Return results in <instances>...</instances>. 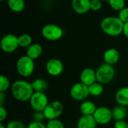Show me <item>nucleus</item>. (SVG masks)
I'll list each match as a JSON object with an SVG mask.
<instances>
[{
    "instance_id": "obj_2",
    "label": "nucleus",
    "mask_w": 128,
    "mask_h": 128,
    "mask_svg": "<svg viewBox=\"0 0 128 128\" xmlns=\"http://www.w3.org/2000/svg\"><path fill=\"white\" fill-rule=\"evenodd\" d=\"M124 22L118 16H106L100 22L102 32L111 37H116L123 33Z\"/></svg>"
},
{
    "instance_id": "obj_6",
    "label": "nucleus",
    "mask_w": 128,
    "mask_h": 128,
    "mask_svg": "<svg viewBox=\"0 0 128 128\" xmlns=\"http://www.w3.org/2000/svg\"><path fill=\"white\" fill-rule=\"evenodd\" d=\"M49 103L48 97L44 92H34L29 100L30 106L34 112H44Z\"/></svg>"
},
{
    "instance_id": "obj_27",
    "label": "nucleus",
    "mask_w": 128,
    "mask_h": 128,
    "mask_svg": "<svg viewBox=\"0 0 128 128\" xmlns=\"http://www.w3.org/2000/svg\"><path fill=\"white\" fill-rule=\"evenodd\" d=\"M6 128H27V127L24 124L23 122L20 121L13 120L7 124Z\"/></svg>"
},
{
    "instance_id": "obj_37",
    "label": "nucleus",
    "mask_w": 128,
    "mask_h": 128,
    "mask_svg": "<svg viewBox=\"0 0 128 128\" xmlns=\"http://www.w3.org/2000/svg\"><path fill=\"white\" fill-rule=\"evenodd\" d=\"M100 1H102V2H108L109 0H100Z\"/></svg>"
},
{
    "instance_id": "obj_22",
    "label": "nucleus",
    "mask_w": 128,
    "mask_h": 128,
    "mask_svg": "<svg viewBox=\"0 0 128 128\" xmlns=\"http://www.w3.org/2000/svg\"><path fill=\"white\" fill-rule=\"evenodd\" d=\"M88 91H89V94L91 96L99 97L103 94L104 91V85L97 81L88 86Z\"/></svg>"
},
{
    "instance_id": "obj_15",
    "label": "nucleus",
    "mask_w": 128,
    "mask_h": 128,
    "mask_svg": "<svg viewBox=\"0 0 128 128\" xmlns=\"http://www.w3.org/2000/svg\"><path fill=\"white\" fill-rule=\"evenodd\" d=\"M97 122L93 116H82L77 121V128H96Z\"/></svg>"
},
{
    "instance_id": "obj_28",
    "label": "nucleus",
    "mask_w": 128,
    "mask_h": 128,
    "mask_svg": "<svg viewBox=\"0 0 128 128\" xmlns=\"http://www.w3.org/2000/svg\"><path fill=\"white\" fill-rule=\"evenodd\" d=\"M102 8V1L90 0V8L93 11H98Z\"/></svg>"
},
{
    "instance_id": "obj_13",
    "label": "nucleus",
    "mask_w": 128,
    "mask_h": 128,
    "mask_svg": "<svg viewBox=\"0 0 128 128\" xmlns=\"http://www.w3.org/2000/svg\"><path fill=\"white\" fill-rule=\"evenodd\" d=\"M71 8L78 14L88 13L90 8V0H71Z\"/></svg>"
},
{
    "instance_id": "obj_18",
    "label": "nucleus",
    "mask_w": 128,
    "mask_h": 128,
    "mask_svg": "<svg viewBox=\"0 0 128 128\" xmlns=\"http://www.w3.org/2000/svg\"><path fill=\"white\" fill-rule=\"evenodd\" d=\"M43 52V47L39 44H32L26 50V56L33 60L38 59Z\"/></svg>"
},
{
    "instance_id": "obj_19",
    "label": "nucleus",
    "mask_w": 128,
    "mask_h": 128,
    "mask_svg": "<svg viewBox=\"0 0 128 128\" xmlns=\"http://www.w3.org/2000/svg\"><path fill=\"white\" fill-rule=\"evenodd\" d=\"M112 117L113 119L117 122V121H123L125 119L128 115V111L126 109V106H123L121 105H118L112 110Z\"/></svg>"
},
{
    "instance_id": "obj_23",
    "label": "nucleus",
    "mask_w": 128,
    "mask_h": 128,
    "mask_svg": "<svg viewBox=\"0 0 128 128\" xmlns=\"http://www.w3.org/2000/svg\"><path fill=\"white\" fill-rule=\"evenodd\" d=\"M19 46L22 48H28L32 44V38L28 34H22L18 37Z\"/></svg>"
},
{
    "instance_id": "obj_12",
    "label": "nucleus",
    "mask_w": 128,
    "mask_h": 128,
    "mask_svg": "<svg viewBox=\"0 0 128 128\" xmlns=\"http://www.w3.org/2000/svg\"><path fill=\"white\" fill-rule=\"evenodd\" d=\"M80 79L81 82L86 85L87 86H89L94 82H97L96 70L90 68H86L82 70Z\"/></svg>"
},
{
    "instance_id": "obj_16",
    "label": "nucleus",
    "mask_w": 128,
    "mask_h": 128,
    "mask_svg": "<svg viewBox=\"0 0 128 128\" xmlns=\"http://www.w3.org/2000/svg\"><path fill=\"white\" fill-rule=\"evenodd\" d=\"M116 101L118 105L123 106H128V86L119 88L116 93Z\"/></svg>"
},
{
    "instance_id": "obj_9",
    "label": "nucleus",
    "mask_w": 128,
    "mask_h": 128,
    "mask_svg": "<svg viewBox=\"0 0 128 128\" xmlns=\"http://www.w3.org/2000/svg\"><path fill=\"white\" fill-rule=\"evenodd\" d=\"M70 95L74 100L84 101L90 95L88 91V86L82 82H76L72 86L70 89Z\"/></svg>"
},
{
    "instance_id": "obj_5",
    "label": "nucleus",
    "mask_w": 128,
    "mask_h": 128,
    "mask_svg": "<svg viewBox=\"0 0 128 128\" xmlns=\"http://www.w3.org/2000/svg\"><path fill=\"white\" fill-rule=\"evenodd\" d=\"M41 34L46 40L50 41H56L62 38L64 32L59 26L53 23H50L45 25L42 28Z\"/></svg>"
},
{
    "instance_id": "obj_30",
    "label": "nucleus",
    "mask_w": 128,
    "mask_h": 128,
    "mask_svg": "<svg viewBox=\"0 0 128 128\" xmlns=\"http://www.w3.org/2000/svg\"><path fill=\"white\" fill-rule=\"evenodd\" d=\"M32 119L35 122H43L46 119V118L44 116V112H34L32 115Z\"/></svg>"
},
{
    "instance_id": "obj_4",
    "label": "nucleus",
    "mask_w": 128,
    "mask_h": 128,
    "mask_svg": "<svg viewBox=\"0 0 128 128\" xmlns=\"http://www.w3.org/2000/svg\"><path fill=\"white\" fill-rule=\"evenodd\" d=\"M116 75V70L113 65L106 63L102 64L96 70L97 81L100 83L105 85L111 82Z\"/></svg>"
},
{
    "instance_id": "obj_14",
    "label": "nucleus",
    "mask_w": 128,
    "mask_h": 128,
    "mask_svg": "<svg viewBox=\"0 0 128 128\" xmlns=\"http://www.w3.org/2000/svg\"><path fill=\"white\" fill-rule=\"evenodd\" d=\"M120 59V53L118 50L115 48H110L106 50L104 54V62L114 65L116 64Z\"/></svg>"
},
{
    "instance_id": "obj_36",
    "label": "nucleus",
    "mask_w": 128,
    "mask_h": 128,
    "mask_svg": "<svg viewBox=\"0 0 128 128\" xmlns=\"http://www.w3.org/2000/svg\"><path fill=\"white\" fill-rule=\"evenodd\" d=\"M0 128H6V126H4L2 123L0 124Z\"/></svg>"
},
{
    "instance_id": "obj_3",
    "label": "nucleus",
    "mask_w": 128,
    "mask_h": 128,
    "mask_svg": "<svg viewBox=\"0 0 128 128\" xmlns=\"http://www.w3.org/2000/svg\"><path fill=\"white\" fill-rule=\"evenodd\" d=\"M34 62L28 56H22L20 57L16 63V70L17 74L24 78H28L32 75L34 71Z\"/></svg>"
},
{
    "instance_id": "obj_26",
    "label": "nucleus",
    "mask_w": 128,
    "mask_h": 128,
    "mask_svg": "<svg viewBox=\"0 0 128 128\" xmlns=\"http://www.w3.org/2000/svg\"><path fill=\"white\" fill-rule=\"evenodd\" d=\"M46 126V128H65L63 122L58 118L48 121Z\"/></svg>"
},
{
    "instance_id": "obj_29",
    "label": "nucleus",
    "mask_w": 128,
    "mask_h": 128,
    "mask_svg": "<svg viewBox=\"0 0 128 128\" xmlns=\"http://www.w3.org/2000/svg\"><path fill=\"white\" fill-rule=\"evenodd\" d=\"M118 17L119 19L124 22H128V7H125L123 9H122L118 13Z\"/></svg>"
},
{
    "instance_id": "obj_33",
    "label": "nucleus",
    "mask_w": 128,
    "mask_h": 128,
    "mask_svg": "<svg viewBox=\"0 0 128 128\" xmlns=\"http://www.w3.org/2000/svg\"><path fill=\"white\" fill-rule=\"evenodd\" d=\"M114 128H128V124L124 121H117L114 124Z\"/></svg>"
},
{
    "instance_id": "obj_25",
    "label": "nucleus",
    "mask_w": 128,
    "mask_h": 128,
    "mask_svg": "<svg viewBox=\"0 0 128 128\" xmlns=\"http://www.w3.org/2000/svg\"><path fill=\"white\" fill-rule=\"evenodd\" d=\"M10 87H11V85H10V82L9 79L4 75H1L0 76V92H5Z\"/></svg>"
},
{
    "instance_id": "obj_31",
    "label": "nucleus",
    "mask_w": 128,
    "mask_h": 128,
    "mask_svg": "<svg viewBox=\"0 0 128 128\" xmlns=\"http://www.w3.org/2000/svg\"><path fill=\"white\" fill-rule=\"evenodd\" d=\"M27 128H46V126L43 122L32 121L28 124Z\"/></svg>"
},
{
    "instance_id": "obj_24",
    "label": "nucleus",
    "mask_w": 128,
    "mask_h": 128,
    "mask_svg": "<svg viewBox=\"0 0 128 128\" xmlns=\"http://www.w3.org/2000/svg\"><path fill=\"white\" fill-rule=\"evenodd\" d=\"M110 8L117 11H120L125 8V0H109L108 1Z\"/></svg>"
},
{
    "instance_id": "obj_20",
    "label": "nucleus",
    "mask_w": 128,
    "mask_h": 128,
    "mask_svg": "<svg viewBox=\"0 0 128 128\" xmlns=\"http://www.w3.org/2000/svg\"><path fill=\"white\" fill-rule=\"evenodd\" d=\"M8 6L11 11L20 13L25 9L26 3L24 0H8Z\"/></svg>"
},
{
    "instance_id": "obj_38",
    "label": "nucleus",
    "mask_w": 128,
    "mask_h": 128,
    "mask_svg": "<svg viewBox=\"0 0 128 128\" xmlns=\"http://www.w3.org/2000/svg\"><path fill=\"white\" fill-rule=\"evenodd\" d=\"M0 1H1V2H3V1H4V0H0Z\"/></svg>"
},
{
    "instance_id": "obj_39",
    "label": "nucleus",
    "mask_w": 128,
    "mask_h": 128,
    "mask_svg": "<svg viewBox=\"0 0 128 128\" xmlns=\"http://www.w3.org/2000/svg\"><path fill=\"white\" fill-rule=\"evenodd\" d=\"M49 1H53V0H49Z\"/></svg>"
},
{
    "instance_id": "obj_35",
    "label": "nucleus",
    "mask_w": 128,
    "mask_h": 128,
    "mask_svg": "<svg viewBox=\"0 0 128 128\" xmlns=\"http://www.w3.org/2000/svg\"><path fill=\"white\" fill-rule=\"evenodd\" d=\"M123 34L124 36L128 39V22L124 24V28H123Z\"/></svg>"
},
{
    "instance_id": "obj_17",
    "label": "nucleus",
    "mask_w": 128,
    "mask_h": 128,
    "mask_svg": "<svg viewBox=\"0 0 128 128\" xmlns=\"http://www.w3.org/2000/svg\"><path fill=\"white\" fill-rule=\"evenodd\" d=\"M97 108L94 102L86 100L81 103L80 110L82 116H93Z\"/></svg>"
},
{
    "instance_id": "obj_10",
    "label": "nucleus",
    "mask_w": 128,
    "mask_h": 128,
    "mask_svg": "<svg viewBox=\"0 0 128 128\" xmlns=\"http://www.w3.org/2000/svg\"><path fill=\"white\" fill-rule=\"evenodd\" d=\"M93 117L98 124L105 125L109 124L112 119H113L112 111L106 106H100L97 108Z\"/></svg>"
},
{
    "instance_id": "obj_32",
    "label": "nucleus",
    "mask_w": 128,
    "mask_h": 128,
    "mask_svg": "<svg viewBox=\"0 0 128 128\" xmlns=\"http://www.w3.org/2000/svg\"><path fill=\"white\" fill-rule=\"evenodd\" d=\"M8 116V112L6 109L3 106H0V122H3Z\"/></svg>"
},
{
    "instance_id": "obj_11",
    "label": "nucleus",
    "mask_w": 128,
    "mask_h": 128,
    "mask_svg": "<svg viewBox=\"0 0 128 128\" xmlns=\"http://www.w3.org/2000/svg\"><path fill=\"white\" fill-rule=\"evenodd\" d=\"M45 69L49 75L52 76H58L64 70V64L58 58H50L46 62Z\"/></svg>"
},
{
    "instance_id": "obj_7",
    "label": "nucleus",
    "mask_w": 128,
    "mask_h": 128,
    "mask_svg": "<svg viewBox=\"0 0 128 128\" xmlns=\"http://www.w3.org/2000/svg\"><path fill=\"white\" fill-rule=\"evenodd\" d=\"M63 104L58 100L50 102L44 110V114L46 120L58 119L63 113Z\"/></svg>"
},
{
    "instance_id": "obj_1",
    "label": "nucleus",
    "mask_w": 128,
    "mask_h": 128,
    "mask_svg": "<svg viewBox=\"0 0 128 128\" xmlns=\"http://www.w3.org/2000/svg\"><path fill=\"white\" fill-rule=\"evenodd\" d=\"M10 92L14 98L20 102L29 101L34 91L32 83L28 81L19 80L13 82Z\"/></svg>"
},
{
    "instance_id": "obj_34",
    "label": "nucleus",
    "mask_w": 128,
    "mask_h": 128,
    "mask_svg": "<svg viewBox=\"0 0 128 128\" xmlns=\"http://www.w3.org/2000/svg\"><path fill=\"white\" fill-rule=\"evenodd\" d=\"M5 98H6V96L4 94V92H0V106L4 105V103L5 101Z\"/></svg>"
},
{
    "instance_id": "obj_8",
    "label": "nucleus",
    "mask_w": 128,
    "mask_h": 128,
    "mask_svg": "<svg viewBox=\"0 0 128 128\" xmlns=\"http://www.w3.org/2000/svg\"><path fill=\"white\" fill-rule=\"evenodd\" d=\"M1 49L6 53H11L15 52L19 46L18 37L14 34H7L4 35L0 42Z\"/></svg>"
},
{
    "instance_id": "obj_21",
    "label": "nucleus",
    "mask_w": 128,
    "mask_h": 128,
    "mask_svg": "<svg viewBox=\"0 0 128 128\" xmlns=\"http://www.w3.org/2000/svg\"><path fill=\"white\" fill-rule=\"evenodd\" d=\"M33 89L36 92H45L48 88V82L46 80L42 78L35 79L32 82Z\"/></svg>"
}]
</instances>
